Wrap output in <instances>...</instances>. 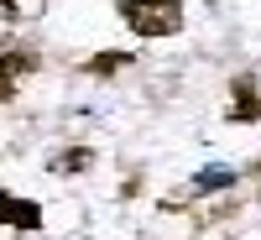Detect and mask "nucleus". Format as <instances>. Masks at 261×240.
I'll list each match as a JSON object with an SVG mask.
<instances>
[{
  "instance_id": "nucleus-1",
  "label": "nucleus",
  "mask_w": 261,
  "mask_h": 240,
  "mask_svg": "<svg viewBox=\"0 0 261 240\" xmlns=\"http://www.w3.org/2000/svg\"><path fill=\"white\" fill-rule=\"evenodd\" d=\"M115 16L125 21V32L157 42V37H178L188 11H183V0H115Z\"/></svg>"
},
{
  "instance_id": "nucleus-2",
  "label": "nucleus",
  "mask_w": 261,
  "mask_h": 240,
  "mask_svg": "<svg viewBox=\"0 0 261 240\" xmlns=\"http://www.w3.org/2000/svg\"><path fill=\"white\" fill-rule=\"evenodd\" d=\"M230 120L235 125H256L261 120V84H256V73H241L230 84Z\"/></svg>"
},
{
  "instance_id": "nucleus-3",
  "label": "nucleus",
  "mask_w": 261,
  "mask_h": 240,
  "mask_svg": "<svg viewBox=\"0 0 261 240\" xmlns=\"http://www.w3.org/2000/svg\"><path fill=\"white\" fill-rule=\"evenodd\" d=\"M0 225H11V230H42V204L16 199V193L0 188Z\"/></svg>"
},
{
  "instance_id": "nucleus-4",
  "label": "nucleus",
  "mask_w": 261,
  "mask_h": 240,
  "mask_svg": "<svg viewBox=\"0 0 261 240\" xmlns=\"http://www.w3.org/2000/svg\"><path fill=\"white\" fill-rule=\"evenodd\" d=\"M27 73H37V58L32 52H0V104L16 99V89H21Z\"/></svg>"
},
{
  "instance_id": "nucleus-5",
  "label": "nucleus",
  "mask_w": 261,
  "mask_h": 240,
  "mask_svg": "<svg viewBox=\"0 0 261 240\" xmlns=\"http://www.w3.org/2000/svg\"><path fill=\"white\" fill-rule=\"evenodd\" d=\"M130 63V52H94L89 63H84V73H94V78H110V73H120Z\"/></svg>"
},
{
  "instance_id": "nucleus-6",
  "label": "nucleus",
  "mask_w": 261,
  "mask_h": 240,
  "mask_svg": "<svg viewBox=\"0 0 261 240\" xmlns=\"http://www.w3.org/2000/svg\"><path fill=\"white\" fill-rule=\"evenodd\" d=\"M89 162H94V151H89V146H73V151H58L47 167H53V172H84Z\"/></svg>"
},
{
  "instance_id": "nucleus-7",
  "label": "nucleus",
  "mask_w": 261,
  "mask_h": 240,
  "mask_svg": "<svg viewBox=\"0 0 261 240\" xmlns=\"http://www.w3.org/2000/svg\"><path fill=\"white\" fill-rule=\"evenodd\" d=\"M230 183H235L230 167H204L199 178H193V193H220V188H230Z\"/></svg>"
},
{
  "instance_id": "nucleus-8",
  "label": "nucleus",
  "mask_w": 261,
  "mask_h": 240,
  "mask_svg": "<svg viewBox=\"0 0 261 240\" xmlns=\"http://www.w3.org/2000/svg\"><path fill=\"white\" fill-rule=\"evenodd\" d=\"M0 16H6V21H16V16H21V0H0Z\"/></svg>"
}]
</instances>
